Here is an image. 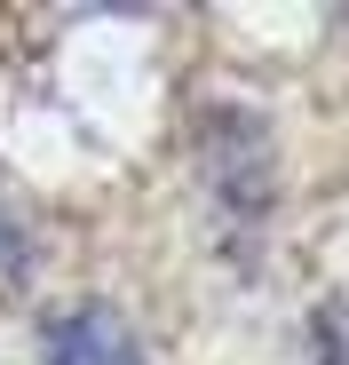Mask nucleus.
<instances>
[{
	"mask_svg": "<svg viewBox=\"0 0 349 365\" xmlns=\"http://www.w3.org/2000/svg\"><path fill=\"white\" fill-rule=\"evenodd\" d=\"M48 365H143V349L120 310L88 302V310H64L48 326Z\"/></svg>",
	"mask_w": 349,
	"mask_h": 365,
	"instance_id": "nucleus-1",
	"label": "nucleus"
},
{
	"mask_svg": "<svg viewBox=\"0 0 349 365\" xmlns=\"http://www.w3.org/2000/svg\"><path fill=\"white\" fill-rule=\"evenodd\" d=\"M0 255H16V238H9V230H0Z\"/></svg>",
	"mask_w": 349,
	"mask_h": 365,
	"instance_id": "nucleus-2",
	"label": "nucleus"
}]
</instances>
